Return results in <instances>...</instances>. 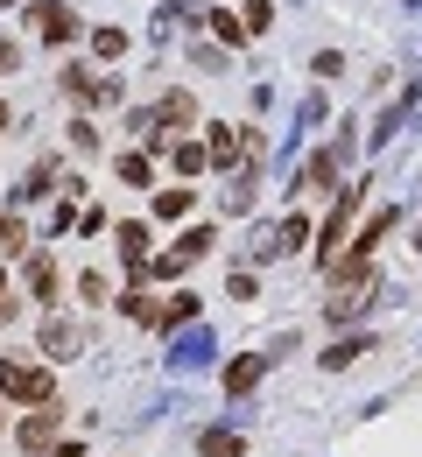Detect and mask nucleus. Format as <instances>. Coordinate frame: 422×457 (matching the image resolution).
<instances>
[{
  "label": "nucleus",
  "instance_id": "12",
  "mask_svg": "<svg viewBox=\"0 0 422 457\" xmlns=\"http://www.w3.org/2000/svg\"><path fill=\"white\" fill-rule=\"evenodd\" d=\"M233 148H240V134H233V127H219V134H211V155H219V162H233Z\"/></svg>",
  "mask_w": 422,
  "mask_h": 457
},
{
  "label": "nucleus",
  "instance_id": "14",
  "mask_svg": "<svg viewBox=\"0 0 422 457\" xmlns=\"http://www.w3.org/2000/svg\"><path fill=\"white\" fill-rule=\"evenodd\" d=\"M7 310H14V288H7V275H0V317H7Z\"/></svg>",
  "mask_w": 422,
  "mask_h": 457
},
{
  "label": "nucleus",
  "instance_id": "3",
  "mask_svg": "<svg viewBox=\"0 0 422 457\" xmlns=\"http://www.w3.org/2000/svg\"><path fill=\"white\" fill-rule=\"evenodd\" d=\"M268 366H275V352H246V359H233V366H226V395H246Z\"/></svg>",
  "mask_w": 422,
  "mask_h": 457
},
{
  "label": "nucleus",
  "instance_id": "4",
  "mask_svg": "<svg viewBox=\"0 0 422 457\" xmlns=\"http://www.w3.org/2000/svg\"><path fill=\"white\" fill-rule=\"evenodd\" d=\"M29 295H36V303H57V261H50V253L29 261Z\"/></svg>",
  "mask_w": 422,
  "mask_h": 457
},
{
  "label": "nucleus",
  "instance_id": "8",
  "mask_svg": "<svg viewBox=\"0 0 422 457\" xmlns=\"http://www.w3.org/2000/svg\"><path fill=\"white\" fill-rule=\"evenodd\" d=\"M155 212H162V219H183V212H190V190H183V183H177V190H162Z\"/></svg>",
  "mask_w": 422,
  "mask_h": 457
},
{
  "label": "nucleus",
  "instance_id": "10",
  "mask_svg": "<svg viewBox=\"0 0 422 457\" xmlns=\"http://www.w3.org/2000/svg\"><path fill=\"white\" fill-rule=\"evenodd\" d=\"M29 246V232H21V219H0V253H21Z\"/></svg>",
  "mask_w": 422,
  "mask_h": 457
},
{
  "label": "nucleus",
  "instance_id": "16",
  "mask_svg": "<svg viewBox=\"0 0 422 457\" xmlns=\"http://www.w3.org/2000/svg\"><path fill=\"white\" fill-rule=\"evenodd\" d=\"M0 127H7V99H0Z\"/></svg>",
  "mask_w": 422,
  "mask_h": 457
},
{
  "label": "nucleus",
  "instance_id": "9",
  "mask_svg": "<svg viewBox=\"0 0 422 457\" xmlns=\"http://www.w3.org/2000/svg\"><path fill=\"white\" fill-rule=\"evenodd\" d=\"M120 253L141 261V253H148V226H120Z\"/></svg>",
  "mask_w": 422,
  "mask_h": 457
},
{
  "label": "nucleus",
  "instance_id": "15",
  "mask_svg": "<svg viewBox=\"0 0 422 457\" xmlns=\"http://www.w3.org/2000/svg\"><path fill=\"white\" fill-rule=\"evenodd\" d=\"M0 71H14V43H0Z\"/></svg>",
  "mask_w": 422,
  "mask_h": 457
},
{
  "label": "nucleus",
  "instance_id": "1",
  "mask_svg": "<svg viewBox=\"0 0 422 457\" xmlns=\"http://www.w3.org/2000/svg\"><path fill=\"white\" fill-rule=\"evenodd\" d=\"M0 395H14V401H36V408H50V373H36V366H14V359H0Z\"/></svg>",
  "mask_w": 422,
  "mask_h": 457
},
{
  "label": "nucleus",
  "instance_id": "5",
  "mask_svg": "<svg viewBox=\"0 0 422 457\" xmlns=\"http://www.w3.org/2000/svg\"><path fill=\"white\" fill-rule=\"evenodd\" d=\"M57 408H43V415H36V422H21V451H50V436H57Z\"/></svg>",
  "mask_w": 422,
  "mask_h": 457
},
{
  "label": "nucleus",
  "instance_id": "13",
  "mask_svg": "<svg viewBox=\"0 0 422 457\" xmlns=\"http://www.w3.org/2000/svg\"><path fill=\"white\" fill-rule=\"evenodd\" d=\"M268 21H275V7L268 0H246V29H268Z\"/></svg>",
  "mask_w": 422,
  "mask_h": 457
},
{
  "label": "nucleus",
  "instance_id": "2",
  "mask_svg": "<svg viewBox=\"0 0 422 457\" xmlns=\"http://www.w3.org/2000/svg\"><path fill=\"white\" fill-rule=\"evenodd\" d=\"M29 14H36V36H50V43H70V36H78V14L57 7V0H43V7H29Z\"/></svg>",
  "mask_w": 422,
  "mask_h": 457
},
{
  "label": "nucleus",
  "instance_id": "7",
  "mask_svg": "<svg viewBox=\"0 0 422 457\" xmlns=\"http://www.w3.org/2000/svg\"><path fill=\"white\" fill-rule=\"evenodd\" d=\"M190 120H197V106H190V99H183V92H170V99H162V127H190Z\"/></svg>",
  "mask_w": 422,
  "mask_h": 457
},
{
  "label": "nucleus",
  "instance_id": "11",
  "mask_svg": "<svg viewBox=\"0 0 422 457\" xmlns=\"http://www.w3.org/2000/svg\"><path fill=\"white\" fill-rule=\"evenodd\" d=\"M204 451H211V457H240V436H233V429H211Z\"/></svg>",
  "mask_w": 422,
  "mask_h": 457
},
{
  "label": "nucleus",
  "instance_id": "6",
  "mask_svg": "<svg viewBox=\"0 0 422 457\" xmlns=\"http://www.w3.org/2000/svg\"><path fill=\"white\" fill-rule=\"evenodd\" d=\"M70 345H78L70 324H43V352H50V359H70Z\"/></svg>",
  "mask_w": 422,
  "mask_h": 457
}]
</instances>
